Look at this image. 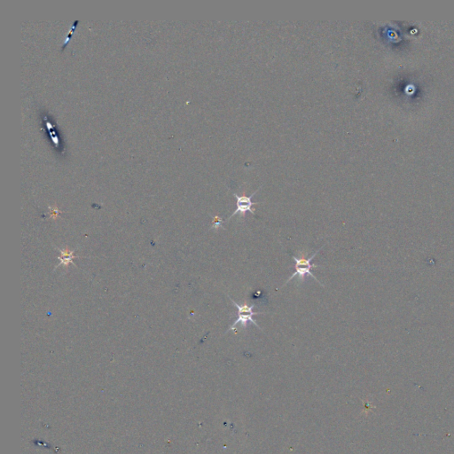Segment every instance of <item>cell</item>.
<instances>
[{"label": "cell", "mask_w": 454, "mask_h": 454, "mask_svg": "<svg viewBox=\"0 0 454 454\" xmlns=\"http://www.w3.org/2000/svg\"><path fill=\"white\" fill-rule=\"evenodd\" d=\"M230 300L233 302V304L235 305V307L237 308L238 314H237V319H235V321L233 322L231 327H230L229 329L226 331H234L235 330V328L237 326L238 324H241L243 328H246L248 326V324L251 323L255 325L256 327H258V328H260L259 325L257 323V321L253 319V316L258 315V314H261L262 312H254L253 309L255 307V304H252V305H247V304H242V305H240L238 304L236 302H234L233 299L230 297L228 295ZM225 333V334H226Z\"/></svg>", "instance_id": "7a4b0ae2"}, {"label": "cell", "mask_w": 454, "mask_h": 454, "mask_svg": "<svg viewBox=\"0 0 454 454\" xmlns=\"http://www.w3.org/2000/svg\"><path fill=\"white\" fill-rule=\"evenodd\" d=\"M51 209V212H50V218H53V219H57L59 217V215L61 211L59 210L57 207H51L50 208Z\"/></svg>", "instance_id": "5b68a950"}, {"label": "cell", "mask_w": 454, "mask_h": 454, "mask_svg": "<svg viewBox=\"0 0 454 454\" xmlns=\"http://www.w3.org/2000/svg\"><path fill=\"white\" fill-rule=\"evenodd\" d=\"M223 225H222V219L219 217H214V220H213V226L212 228H215V229H218L219 227H222Z\"/></svg>", "instance_id": "8992f818"}, {"label": "cell", "mask_w": 454, "mask_h": 454, "mask_svg": "<svg viewBox=\"0 0 454 454\" xmlns=\"http://www.w3.org/2000/svg\"><path fill=\"white\" fill-rule=\"evenodd\" d=\"M61 252V255L60 257L58 258V259L60 260V264L58 265L57 267L61 266H64L65 267H68V266L70 265V263L73 262V259L76 258V256L74 255V251L73 250H70L68 249V248H65L63 250H60Z\"/></svg>", "instance_id": "277c9868"}, {"label": "cell", "mask_w": 454, "mask_h": 454, "mask_svg": "<svg viewBox=\"0 0 454 454\" xmlns=\"http://www.w3.org/2000/svg\"><path fill=\"white\" fill-rule=\"evenodd\" d=\"M258 190L259 189H258L256 192H254L253 194L249 197L245 196V195L239 196L236 193H233V196L235 197L236 200H237V202H236L237 208L235 209V211L227 218V221L230 220L232 217H234L235 215H237V214H240L241 217H244L247 212L252 213L253 215L255 214V209H253V206L254 205L259 204V202H253L252 198L257 193Z\"/></svg>", "instance_id": "3957f363"}, {"label": "cell", "mask_w": 454, "mask_h": 454, "mask_svg": "<svg viewBox=\"0 0 454 454\" xmlns=\"http://www.w3.org/2000/svg\"><path fill=\"white\" fill-rule=\"evenodd\" d=\"M323 247L324 246H322L321 248H319V250L316 251L315 253L313 254V255H311V258H305V256H304L303 254H302L299 258L295 257V256H293V259H294V261H295V272L291 276L290 278H288V280L284 284V286H286L287 283L290 282L291 280L295 278V277H296V276H298L299 277V282H303V281L305 280V278H306L307 276H310L311 278H314L316 281L319 283L320 286H324L323 284H321V283L319 282V280L317 279V278H316L314 275L311 273V272L312 268L319 267V266H318V265L311 264V261L313 260V258H315L316 255L319 253V251L321 250V249H323Z\"/></svg>", "instance_id": "6da1fadb"}]
</instances>
